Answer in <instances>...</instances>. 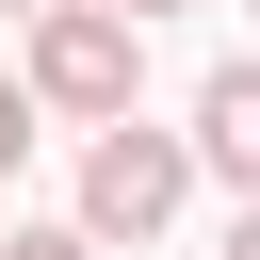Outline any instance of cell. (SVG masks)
<instances>
[{
	"label": "cell",
	"mask_w": 260,
	"mask_h": 260,
	"mask_svg": "<svg viewBox=\"0 0 260 260\" xmlns=\"http://www.w3.org/2000/svg\"><path fill=\"white\" fill-rule=\"evenodd\" d=\"M32 114H81V130H114L130 98H146V32L130 16H98V0H49L32 16V81H16Z\"/></svg>",
	"instance_id": "obj_1"
},
{
	"label": "cell",
	"mask_w": 260,
	"mask_h": 260,
	"mask_svg": "<svg viewBox=\"0 0 260 260\" xmlns=\"http://www.w3.org/2000/svg\"><path fill=\"white\" fill-rule=\"evenodd\" d=\"M179 195H195V162H179V130H98L81 146V244H146V228H179Z\"/></svg>",
	"instance_id": "obj_2"
},
{
	"label": "cell",
	"mask_w": 260,
	"mask_h": 260,
	"mask_svg": "<svg viewBox=\"0 0 260 260\" xmlns=\"http://www.w3.org/2000/svg\"><path fill=\"white\" fill-rule=\"evenodd\" d=\"M179 162H211V179H244V195H260V65H211V81H195Z\"/></svg>",
	"instance_id": "obj_3"
},
{
	"label": "cell",
	"mask_w": 260,
	"mask_h": 260,
	"mask_svg": "<svg viewBox=\"0 0 260 260\" xmlns=\"http://www.w3.org/2000/svg\"><path fill=\"white\" fill-rule=\"evenodd\" d=\"M0 260H98V244H81V228H16Z\"/></svg>",
	"instance_id": "obj_4"
},
{
	"label": "cell",
	"mask_w": 260,
	"mask_h": 260,
	"mask_svg": "<svg viewBox=\"0 0 260 260\" xmlns=\"http://www.w3.org/2000/svg\"><path fill=\"white\" fill-rule=\"evenodd\" d=\"M16 162H32V98L0 81V179H16Z\"/></svg>",
	"instance_id": "obj_5"
},
{
	"label": "cell",
	"mask_w": 260,
	"mask_h": 260,
	"mask_svg": "<svg viewBox=\"0 0 260 260\" xmlns=\"http://www.w3.org/2000/svg\"><path fill=\"white\" fill-rule=\"evenodd\" d=\"M98 16H130V32H146V16H179V0H98Z\"/></svg>",
	"instance_id": "obj_6"
},
{
	"label": "cell",
	"mask_w": 260,
	"mask_h": 260,
	"mask_svg": "<svg viewBox=\"0 0 260 260\" xmlns=\"http://www.w3.org/2000/svg\"><path fill=\"white\" fill-rule=\"evenodd\" d=\"M228 260H260V195H244V228H228Z\"/></svg>",
	"instance_id": "obj_7"
},
{
	"label": "cell",
	"mask_w": 260,
	"mask_h": 260,
	"mask_svg": "<svg viewBox=\"0 0 260 260\" xmlns=\"http://www.w3.org/2000/svg\"><path fill=\"white\" fill-rule=\"evenodd\" d=\"M16 16H49V0H16Z\"/></svg>",
	"instance_id": "obj_8"
}]
</instances>
